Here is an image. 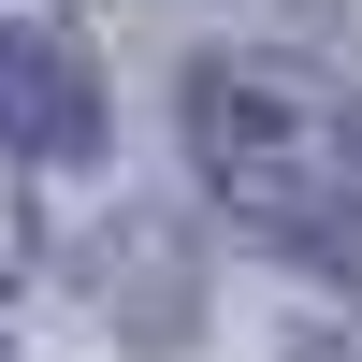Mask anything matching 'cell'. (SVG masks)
I'll list each match as a JSON object with an SVG mask.
<instances>
[{
    "instance_id": "cell-2",
    "label": "cell",
    "mask_w": 362,
    "mask_h": 362,
    "mask_svg": "<svg viewBox=\"0 0 362 362\" xmlns=\"http://www.w3.org/2000/svg\"><path fill=\"white\" fill-rule=\"evenodd\" d=\"M87 131H102L87 58L58 44V29H0V145H15V160H87Z\"/></svg>"
},
{
    "instance_id": "cell-1",
    "label": "cell",
    "mask_w": 362,
    "mask_h": 362,
    "mask_svg": "<svg viewBox=\"0 0 362 362\" xmlns=\"http://www.w3.org/2000/svg\"><path fill=\"white\" fill-rule=\"evenodd\" d=\"M189 160L261 247L362 261V116L348 87L290 73V58H203L189 73Z\"/></svg>"
}]
</instances>
